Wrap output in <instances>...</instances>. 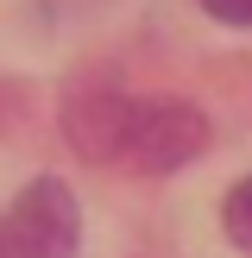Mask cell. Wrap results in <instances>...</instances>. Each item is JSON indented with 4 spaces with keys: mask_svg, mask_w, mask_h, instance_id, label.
Listing matches in <instances>:
<instances>
[{
    "mask_svg": "<svg viewBox=\"0 0 252 258\" xmlns=\"http://www.w3.org/2000/svg\"><path fill=\"white\" fill-rule=\"evenodd\" d=\"M63 133L95 164H126V170H176L208 145V120L183 101H133L88 88L63 107Z\"/></svg>",
    "mask_w": 252,
    "mask_h": 258,
    "instance_id": "obj_1",
    "label": "cell"
},
{
    "mask_svg": "<svg viewBox=\"0 0 252 258\" xmlns=\"http://www.w3.org/2000/svg\"><path fill=\"white\" fill-rule=\"evenodd\" d=\"M221 221H227V239H233L239 252H252V176L227 196V208H221Z\"/></svg>",
    "mask_w": 252,
    "mask_h": 258,
    "instance_id": "obj_3",
    "label": "cell"
},
{
    "mask_svg": "<svg viewBox=\"0 0 252 258\" xmlns=\"http://www.w3.org/2000/svg\"><path fill=\"white\" fill-rule=\"evenodd\" d=\"M202 13L221 25H252V0H202Z\"/></svg>",
    "mask_w": 252,
    "mask_h": 258,
    "instance_id": "obj_4",
    "label": "cell"
},
{
    "mask_svg": "<svg viewBox=\"0 0 252 258\" xmlns=\"http://www.w3.org/2000/svg\"><path fill=\"white\" fill-rule=\"evenodd\" d=\"M76 239H82V208L57 176H38L0 208V258H70Z\"/></svg>",
    "mask_w": 252,
    "mask_h": 258,
    "instance_id": "obj_2",
    "label": "cell"
}]
</instances>
